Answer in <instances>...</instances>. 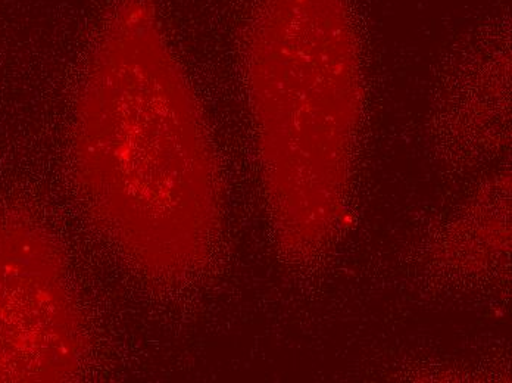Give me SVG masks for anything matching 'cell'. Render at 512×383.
<instances>
[{"label": "cell", "mask_w": 512, "mask_h": 383, "mask_svg": "<svg viewBox=\"0 0 512 383\" xmlns=\"http://www.w3.org/2000/svg\"><path fill=\"white\" fill-rule=\"evenodd\" d=\"M73 170L93 226L143 279L208 258L221 186L204 115L149 0H120L78 93Z\"/></svg>", "instance_id": "cell-1"}, {"label": "cell", "mask_w": 512, "mask_h": 383, "mask_svg": "<svg viewBox=\"0 0 512 383\" xmlns=\"http://www.w3.org/2000/svg\"><path fill=\"white\" fill-rule=\"evenodd\" d=\"M248 73L274 198L302 170L342 168L359 108L345 0H262L249 33Z\"/></svg>", "instance_id": "cell-2"}, {"label": "cell", "mask_w": 512, "mask_h": 383, "mask_svg": "<svg viewBox=\"0 0 512 383\" xmlns=\"http://www.w3.org/2000/svg\"><path fill=\"white\" fill-rule=\"evenodd\" d=\"M90 351L61 242L27 211L0 214V382L77 381Z\"/></svg>", "instance_id": "cell-3"}]
</instances>
